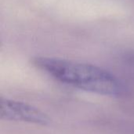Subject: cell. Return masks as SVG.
Instances as JSON below:
<instances>
[{"label": "cell", "instance_id": "obj_1", "mask_svg": "<svg viewBox=\"0 0 134 134\" xmlns=\"http://www.w3.org/2000/svg\"><path fill=\"white\" fill-rule=\"evenodd\" d=\"M33 64L56 81L86 92L120 97L127 91L119 77L95 65L49 57H37Z\"/></svg>", "mask_w": 134, "mask_h": 134}, {"label": "cell", "instance_id": "obj_2", "mask_svg": "<svg viewBox=\"0 0 134 134\" xmlns=\"http://www.w3.org/2000/svg\"><path fill=\"white\" fill-rule=\"evenodd\" d=\"M0 116L2 119L33 123L45 126L49 122V118L39 109L26 103L1 98Z\"/></svg>", "mask_w": 134, "mask_h": 134}]
</instances>
